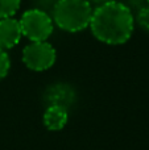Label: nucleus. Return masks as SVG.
Here are the masks:
<instances>
[{
  "instance_id": "obj_1",
  "label": "nucleus",
  "mask_w": 149,
  "mask_h": 150,
  "mask_svg": "<svg viewBox=\"0 0 149 150\" xmlns=\"http://www.w3.org/2000/svg\"><path fill=\"white\" fill-rule=\"evenodd\" d=\"M90 29L95 38L103 44H126L135 30V16L127 4L110 0L94 9Z\"/></svg>"
},
{
  "instance_id": "obj_2",
  "label": "nucleus",
  "mask_w": 149,
  "mask_h": 150,
  "mask_svg": "<svg viewBox=\"0 0 149 150\" xmlns=\"http://www.w3.org/2000/svg\"><path fill=\"white\" fill-rule=\"evenodd\" d=\"M92 12V5L87 0H57L52 18L60 29L77 33L90 26Z\"/></svg>"
},
{
  "instance_id": "obj_3",
  "label": "nucleus",
  "mask_w": 149,
  "mask_h": 150,
  "mask_svg": "<svg viewBox=\"0 0 149 150\" xmlns=\"http://www.w3.org/2000/svg\"><path fill=\"white\" fill-rule=\"evenodd\" d=\"M18 23L23 36H25L32 42L46 41L54 30L53 18L46 11L40 8H32L25 11Z\"/></svg>"
},
{
  "instance_id": "obj_4",
  "label": "nucleus",
  "mask_w": 149,
  "mask_h": 150,
  "mask_svg": "<svg viewBox=\"0 0 149 150\" xmlns=\"http://www.w3.org/2000/svg\"><path fill=\"white\" fill-rule=\"evenodd\" d=\"M57 59L55 49L46 41L31 42L23 50V62L29 70H49Z\"/></svg>"
},
{
  "instance_id": "obj_5",
  "label": "nucleus",
  "mask_w": 149,
  "mask_h": 150,
  "mask_svg": "<svg viewBox=\"0 0 149 150\" xmlns=\"http://www.w3.org/2000/svg\"><path fill=\"white\" fill-rule=\"evenodd\" d=\"M23 32L18 20L13 17L0 20V49L9 50L21 41Z\"/></svg>"
},
{
  "instance_id": "obj_6",
  "label": "nucleus",
  "mask_w": 149,
  "mask_h": 150,
  "mask_svg": "<svg viewBox=\"0 0 149 150\" xmlns=\"http://www.w3.org/2000/svg\"><path fill=\"white\" fill-rule=\"evenodd\" d=\"M69 119L67 109L61 105H52L48 107L44 113V124L49 130H61L66 125Z\"/></svg>"
},
{
  "instance_id": "obj_7",
  "label": "nucleus",
  "mask_w": 149,
  "mask_h": 150,
  "mask_svg": "<svg viewBox=\"0 0 149 150\" xmlns=\"http://www.w3.org/2000/svg\"><path fill=\"white\" fill-rule=\"evenodd\" d=\"M71 99H73V92L66 86H55L49 92L50 105L54 104V105H61L66 108V105L71 101Z\"/></svg>"
},
{
  "instance_id": "obj_8",
  "label": "nucleus",
  "mask_w": 149,
  "mask_h": 150,
  "mask_svg": "<svg viewBox=\"0 0 149 150\" xmlns=\"http://www.w3.org/2000/svg\"><path fill=\"white\" fill-rule=\"evenodd\" d=\"M21 0H0V20L13 17L20 8Z\"/></svg>"
},
{
  "instance_id": "obj_9",
  "label": "nucleus",
  "mask_w": 149,
  "mask_h": 150,
  "mask_svg": "<svg viewBox=\"0 0 149 150\" xmlns=\"http://www.w3.org/2000/svg\"><path fill=\"white\" fill-rule=\"evenodd\" d=\"M135 23L145 32H149V5H144L143 8L137 9L136 17H135Z\"/></svg>"
},
{
  "instance_id": "obj_10",
  "label": "nucleus",
  "mask_w": 149,
  "mask_h": 150,
  "mask_svg": "<svg viewBox=\"0 0 149 150\" xmlns=\"http://www.w3.org/2000/svg\"><path fill=\"white\" fill-rule=\"evenodd\" d=\"M9 67H11L9 55H8V53L5 50L0 49V80L7 76Z\"/></svg>"
},
{
  "instance_id": "obj_11",
  "label": "nucleus",
  "mask_w": 149,
  "mask_h": 150,
  "mask_svg": "<svg viewBox=\"0 0 149 150\" xmlns=\"http://www.w3.org/2000/svg\"><path fill=\"white\" fill-rule=\"evenodd\" d=\"M129 5L128 8L132 11V8H135V9H140V8H143L144 5H147V0H128Z\"/></svg>"
},
{
  "instance_id": "obj_12",
  "label": "nucleus",
  "mask_w": 149,
  "mask_h": 150,
  "mask_svg": "<svg viewBox=\"0 0 149 150\" xmlns=\"http://www.w3.org/2000/svg\"><path fill=\"white\" fill-rule=\"evenodd\" d=\"M87 1H89L91 5H96V7H99V5L104 4V3L110 1V0H87Z\"/></svg>"
},
{
  "instance_id": "obj_13",
  "label": "nucleus",
  "mask_w": 149,
  "mask_h": 150,
  "mask_svg": "<svg viewBox=\"0 0 149 150\" xmlns=\"http://www.w3.org/2000/svg\"><path fill=\"white\" fill-rule=\"evenodd\" d=\"M147 4H148V5H149V0H147Z\"/></svg>"
}]
</instances>
